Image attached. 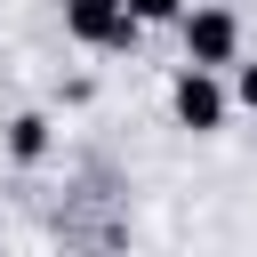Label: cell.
<instances>
[{
	"label": "cell",
	"mask_w": 257,
	"mask_h": 257,
	"mask_svg": "<svg viewBox=\"0 0 257 257\" xmlns=\"http://www.w3.org/2000/svg\"><path fill=\"white\" fill-rule=\"evenodd\" d=\"M233 40H241V32H233V16H225V8H201V16L185 24L193 64H233Z\"/></svg>",
	"instance_id": "1"
},
{
	"label": "cell",
	"mask_w": 257,
	"mask_h": 257,
	"mask_svg": "<svg viewBox=\"0 0 257 257\" xmlns=\"http://www.w3.org/2000/svg\"><path fill=\"white\" fill-rule=\"evenodd\" d=\"M120 8H128L137 24H153V16H177V0H120Z\"/></svg>",
	"instance_id": "4"
},
{
	"label": "cell",
	"mask_w": 257,
	"mask_h": 257,
	"mask_svg": "<svg viewBox=\"0 0 257 257\" xmlns=\"http://www.w3.org/2000/svg\"><path fill=\"white\" fill-rule=\"evenodd\" d=\"M64 24H72L80 40H104V48L128 40V8H120V0H64Z\"/></svg>",
	"instance_id": "2"
},
{
	"label": "cell",
	"mask_w": 257,
	"mask_h": 257,
	"mask_svg": "<svg viewBox=\"0 0 257 257\" xmlns=\"http://www.w3.org/2000/svg\"><path fill=\"white\" fill-rule=\"evenodd\" d=\"M177 112H185V128H217V112H225L217 80H209V72H185V80H177Z\"/></svg>",
	"instance_id": "3"
},
{
	"label": "cell",
	"mask_w": 257,
	"mask_h": 257,
	"mask_svg": "<svg viewBox=\"0 0 257 257\" xmlns=\"http://www.w3.org/2000/svg\"><path fill=\"white\" fill-rule=\"evenodd\" d=\"M241 104L257 112V64H241Z\"/></svg>",
	"instance_id": "5"
}]
</instances>
